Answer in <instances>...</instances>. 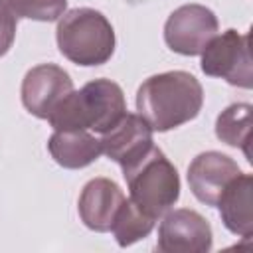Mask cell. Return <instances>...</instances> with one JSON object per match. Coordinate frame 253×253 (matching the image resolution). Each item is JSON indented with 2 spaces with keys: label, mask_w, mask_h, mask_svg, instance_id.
<instances>
[{
  "label": "cell",
  "mask_w": 253,
  "mask_h": 253,
  "mask_svg": "<svg viewBox=\"0 0 253 253\" xmlns=\"http://www.w3.org/2000/svg\"><path fill=\"white\" fill-rule=\"evenodd\" d=\"M204 89L188 71H166L148 77L136 93V111L152 130L166 132L198 117Z\"/></svg>",
  "instance_id": "obj_1"
},
{
  "label": "cell",
  "mask_w": 253,
  "mask_h": 253,
  "mask_svg": "<svg viewBox=\"0 0 253 253\" xmlns=\"http://www.w3.org/2000/svg\"><path fill=\"white\" fill-rule=\"evenodd\" d=\"M126 115L123 89L109 79H95L67 93L47 117L55 130L107 132Z\"/></svg>",
  "instance_id": "obj_2"
},
{
  "label": "cell",
  "mask_w": 253,
  "mask_h": 253,
  "mask_svg": "<svg viewBox=\"0 0 253 253\" xmlns=\"http://www.w3.org/2000/svg\"><path fill=\"white\" fill-rule=\"evenodd\" d=\"M57 47L73 63L93 67L103 65L115 51V32L111 22L93 8H73L57 24Z\"/></svg>",
  "instance_id": "obj_3"
},
{
  "label": "cell",
  "mask_w": 253,
  "mask_h": 253,
  "mask_svg": "<svg viewBox=\"0 0 253 253\" xmlns=\"http://www.w3.org/2000/svg\"><path fill=\"white\" fill-rule=\"evenodd\" d=\"M123 174L130 190L128 200L154 221L168 211L180 196L178 172L154 144L140 160L125 168Z\"/></svg>",
  "instance_id": "obj_4"
},
{
  "label": "cell",
  "mask_w": 253,
  "mask_h": 253,
  "mask_svg": "<svg viewBox=\"0 0 253 253\" xmlns=\"http://www.w3.org/2000/svg\"><path fill=\"white\" fill-rule=\"evenodd\" d=\"M202 71L211 77H221L237 87H251V57H249V34H237L227 30L221 36H213L202 51Z\"/></svg>",
  "instance_id": "obj_5"
},
{
  "label": "cell",
  "mask_w": 253,
  "mask_h": 253,
  "mask_svg": "<svg viewBox=\"0 0 253 253\" xmlns=\"http://www.w3.org/2000/svg\"><path fill=\"white\" fill-rule=\"evenodd\" d=\"M213 36H217V18L210 8L200 4L180 6L164 26L168 47L182 55H200Z\"/></svg>",
  "instance_id": "obj_6"
},
{
  "label": "cell",
  "mask_w": 253,
  "mask_h": 253,
  "mask_svg": "<svg viewBox=\"0 0 253 253\" xmlns=\"http://www.w3.org/2000/svg\"><path fill=\"white\" fill-rule=\"evenodd\" d=\"M156 249L164 253L210 251L211 249V227L198 211L174 210L160 223Z\"/></svg>",
  "instance_id": "obj_7"
},
{
  "label": "cell",
  "mask_w": 253,
  "mask_h": 253,
  "mask_svg": "<svg viewBox=\"0 0 253 253\" xmlns=\"http://www.w3.org/2000/svg\"><path fill=\"white\" fill-rule=\"evenodd\" d=\"M73 91V83L61 67L42 63L30 69L22 83V103L38 119H47L59 101Z\"/></svg>",
  "instance_id": "obj_8"
},
{
  "label": "cell",
  "mask_w": 253,
  "mask_h": 253,
  "mask_svg": "<svg viewBox=\"0 0 253 253\" xmlns=\"http://www.w3.org/2000/svg\"><path fill=\"white\" fill-rule=\"evenodd\" d=\"M152 146V128L140 115L126 113L113 128L103 132L101 148L121 168L132 166Z\"/></svg>",
  "instance_id": "obj_9"
},
{
  "label": "cell",
  "mask_w": 253,
  "mask_h": 253,
  "mask_svg": "<svg viewBox=\"0 0 253 253\" xmlns=\"http://www.w3.org/2000/svg\"><path fill=\"white\" fill-rule=\"evenodd\" d=\"M237 164L221 152H202L188 168V184L192 194L206 206H215L227 184L239 176Z\"/></svg>",
  "instance_id": "obj_10"
},
{
  "label": "cell",
  "mask_w": 253,
  "mask_h": 253,
  "mask_svg": "<svg viewBox=\"0 0 253 253\" xmlns=\"http://www.w3.org/2000/svg\"><path fill=\"white\" fill-rule=\"evenodd\" d=\"M125 202L121 188L107 180L95 178L87 182L79 198V215L89 229L95 231H111L115 215Z\"/></svg>",
  "instance_id": "obj_11"
},
{
  "label": "cell",
  "mask_w": 253,
  "mask_h": 253,
  "mask_svg": "<svg viewBox=\"0 0 253 253\" xmlns=\"http://www.w3.org/2000/svg\"><path fill=\"white\" fill-rule=\"evenodd\" d=\"M251 186H253L251 176L241 172L227 184V188L223 190V194L219 196V200L215 204L219 208V215H221V221L225 223V227L231 233L241 235L245 239H249L253 233Z\"/></svg>",
  "instance_id": "obj_12"
},
{
  "label": "cell",
  "mask_w": 253,
  "mask_h": 253,
  "mask_svg": "<svg viewBox=\"0 0 253 253\" xmlns=\"http://www.w3.org/2000/svg\"><path fill=\"white\" fill-rule=\"evenodd\" d=\"M47 148L53 160L63 168H83L103 154L101 140L87 130H55Z\"/></svg>",
  "instance_id": "obj_13"
},
{
  "label": "cell",
  "mask_w": 253,
  "mask_h": 253,
  "mask_svg": "<svg viewBox=\"0 0 253 253\" xmlns=\"http://www.w3.org/2000/svg\"><path fill=\"white\" fill-rule=\"evenodd\" d=\"M215 134L229 146H239L247 160H251L249 142H251V105L233 103L229 105L215 123Z\"/></svg>",
  "instance_id": "obj_14"
},
{
  "label": "cell",
  "mask_w": 253,
  "mask_h": 253,
  "mask_svg": "<svg viewBox=\"0 0 253 253\" xmlns=\"http://www.w3.org/2000/svg\"><path fill=\"white\" fill-rule=\"evenodd\" d=\"M152 227H154V219L144 215L130 200L125 198V202L121 204V208L115 215L111 231L115 233L119 245L126 247V245H132L134 241L146 237L152 231Z\"/></svg>",
  "instance_id": "obj_15"
},
{
  "label": "cell",
  "mask_w": 253,
  "mask_h": 253,
  "mask_svg": "<svg viewBox=\"0 0 253 253\" xmlns=\"http://www.w3.org/2000/svg\"><path fill=\"white\" fill-rule=\"evenodd\" d=\"M67 6V0H0V8H4L8 14L38 22H53L59 16H63V10Z\"/></svg>",
  "instance_id": "obj_16"
},
{
  "label": "cell",
  "mask_w": 253,
  "mask_h": 253,
  "mask_svg": "<svg viewBox=\"0 0 253 253\" xmlns=\"http://www.w3.org/2000/svg\"><path fill=\"white\" fill-rule=\"evenodd\" d=\"M16 24L18 20L12 14H8L4 8H0V57L8 53V49L12 47L16 36Z\"/></svg>",
  "instance_id": "obj_17"
},
{
  "label": "cell",
  "mask_w": 253,
  "mask_h": 253,
  "mask_svg": "<svg viewBox=\"0 0 253 253\" xmlns=\"http://www.w3.org/2000/svg\"><path fill=\"white\" fill-rule=\"evenodd\" d=\"M128 4H140V2H144V0H126Z\"/></svg>",
  "instance_id": "obj_18"
}]
</instances>
